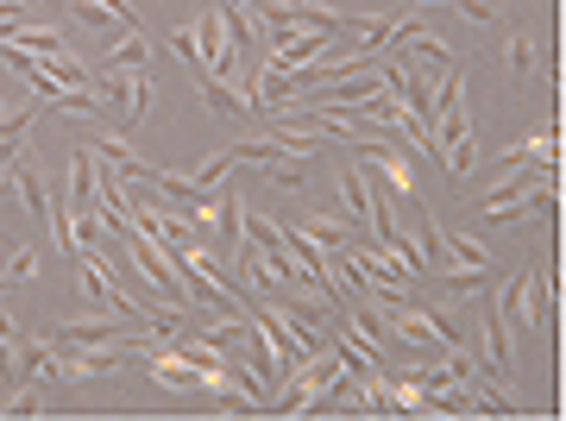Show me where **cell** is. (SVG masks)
<instances>
[{
	"instance_id": "obj_24",
	"label": "cell",
	"mask_w": 566,
	"mask_h": 421,
	"mask_svg": "<svg viewBox=\"0 0 566 421\" xmlns=\"http://www.w3.org/2000/svg\"><path fill=\"white\" fill-rule=\"evenodd\" d=\"M39 277V252H32V245H13V252H7V290H13V283H32Z\"/></svg>"
},
{
	"instance_id": "obj_3",
	"label": "cell",
	"mask_w": 566,
	"mask_h": 421,
	"mask_svg": "<svg viewBox=\"0 0 566 421\" xmlns=\"http://www.w3.org/2000/svg\"><path fill=\"white\" fill-rule=\"evenodd\" d=\"M189 76H196V88H202L208 114H221V120H259V114H264L259 101H245L240 88H227L221 76H208V70H189Z\"/></svg>"
},
{
	"instance_id": "obj_13",
	"label": "cell",
	"mask_w": 566,
	"mask_h": 421,
	"mask_svg": "<svg viewBox=\"0 0 566 421\" xmlns=\"http://www.w3.org/2000/svg\"><path fill=\"white\" fill-rule=\"evenodd\" d=\"M340 32H353V39H359L365 51H385L390 32H397V13H346Z\"/></svg>"
},
{
	"instance_id": "obj_25",
	"label": "cell",
	"mask_w": 566,
	"mask_h": 421,
	"mask_svg": "<svg viewBox=\"0 0 566 421\" xmlns=\"http://www.w3.org/2000/svg\"><path fill=\"white\" fill-rule=\"evenodd\" d=\"M233 164H240V158H233V145H227V151H214V158H208L202 170H196V189L208 196V189H214V182H221L227 170H233Z\"/></svg>"
},
{
	"instance_id": "obj_23",
	"label": "cell",
	"mask_w": 566,
	"mask_h": 421,
	"mask_svg": "<svg viewBox=\"0 0 566 421\" xmlns=\"http://www.w3.org/2000/svg\"><path fill=\"white\" fill-rule=\"evenodd\" d=\"M485 283H491V271H479V264H447V290L453 296H479Z\"/></svg>"
},
{
	"instance_id": "obj_18",
	"label": "cell",
	"mask_w": 566,
	"mask_h": 421,
	"mask_svg": "<svg viewBox=\"0 0 566 421\" xmlns=\"http://www.w3.org/2000/svg\"><path fill=\"white\" fill-rule=\"evenodd\" d=\"M303 233H308L315 245H353V240H359V227L346 221V214H308Z\"/></svg>"
},
{
	"instance_id": "obj_28",
	"label": "cell",
	"mask_w": 566,
	"mask_h": 421,
	"mask_svg": "<svg viewBox=\"0 0 566 421\" xmlns=\"http://www.w3.org/2000/svg\"><path fill=\"white\" fill-rule=\"evenodd\" d=\"M44 402H39V390H32V383H25V390H13V397L0 402V415H39Z\"/></svg>"
},
{
	"instance_id": "obj_26",
	"label": "cell",
	"mask_w": 566,
	"mask_h": 421,
	"mask_svg": "<svg viewBox=\"0 0 566 421\" xmlns=\"http://www.w3.org/2000/svg\"><path fill=\"white\" fill-rule=\"evenodd\" d=\"M510 70H516V76H528V70H535V39H528V32H510Z\"/></svg>"
},
{
	"instance_id": "obj_5",
	"label": "cell",
	"mask_w": 566,
	"mask_h": 421,
	"mask_svg": "<svg viewBox=\"0 0 566 421\" xmlns=\"http://www.w3.org/2000/svg\"><path fill=\"white\" fill-rule=\"evenodd\" d=\"M353 302V334H359L365 346H371V352H385V346H397V334H390V308L385 302H371V296H346Z\"/></svg>"
},
{
	"instance_id": "obj_11",
	"label": "cell",
	"mask_w": 566,
	"mask_h": 421,
	"mask_svg": "<svg viewBox=\"0 0 566 421\" xmlns=\"http://www.w3.org/2000/svg\"><path fill=\"white\" fill-rule=\"evenodd\" d=\"M120 340V322H102V315H76V322L57 327V346H114Z\"/></svg>"
},
{
	"instance_id": "obj_9",
	"label": "cell",
	"mask_w": 566,
	"mask_h": 421,
	"mask_svg": "<svg viewBox=\"0 0 566 421\" xmlns=\"http://www.w3.org/2000/svg\"><path fill=\"white\" fill-rule=\"evenodd\" d=\"M126 352H114V346H82L76 359H57V378L63 383H82V378H102V371H120Z\"/></svg>"
},
{
	"instance_id": "obj_31",
	"label": "cell",
	"mask_w": 566,
	"mask_h": 421,
	"mask_svg": "<svg viewBox=\"0 0 566 421\" xmlns=\"http://www.w3.org/2000/svg\"><path fill=\"white\" fill-rule=\"evenodd\" d=\"M0 340L20 346V327H13V308H7V302H0Z\"/></svg>"
},
{
	"instance_id": "obj_29",
	"label": "cell",
	"mask_w": 566,
	"mask_h": 421,
	"mask_svg": "<svg viewBox=\"0 0 566 421\" xmlns=\"http://www.w3.org/2000/svg\"><path fill=\"white\" fill-rule=\"evenodd\" d=\"M303 170H308V158H277V164H271V182H277V189H296Z\"/></svg>"
},
{
	"instance_id": "obj_15",
	"label": "cell",
	"mask_w": 566,
	"mask_h": 421,
	"mask_svg": "<svg viewBox=\"0 0 566 421\" xmlns=\"http://www.w3.org/2000/svg\"><path fill=\"white\" fill-rule=\"evenodd\" d=\"M13 196L25 201V214H32V221H51V196H44V182H39V170H32V164H13Z\"/></svg>"
},
{
	"instance_id": "obj_1",
	"label": "cell",
	"mask_w": 566,
	"mask_h": 421,
	"mask_svg": "<svg viewBox=\"0 0 566 421\" xmlns=\"http://www.w3.org/2000/svg\"><path fill=\"white\" fill-rule=\"evenodd\" d=\"M434 151H441L447 177H465L479 145H472V120H465V70L447 63L441 82H434Z\"/></svg>"
},
{
	"instance_id": "obj_14",
	"label": "cell",
	"mask_w": 566,
	"mask_h": 421,
	"mask_svg": "<svg viewBox=\"0 0 566 421\" xmlns=\"http://www.w3.org/2000/svg\"><path fill=\"white\" fill-rule=\"evenodd\" d=\"M0 44H20V51H25L32 63H51V57L63 51V39L51 32V25H13V32H7Z\"/></svg>"
},
{
	"instance_id": "obj_10",
	"label": "cell",
	"mask_w": 566,
	"mask_h": 421,
	"mask_svg": "<svg viewBox=\"0 0 566 421\" xmlns=\"http://www.w3.org/2000/svg\"><path fill=\"white\" fill-rule=\"evenodd\" d=\"M283 20L296 25V32H340L346 25V13H334V7H322V0H283Z\"/></svg>"
},
{
	"instance_id": "obj_33",
	"label": "cell",
	"mask_w": 566,
	"mask_h": 421,
	"mask_svg": "<svg viewBox=\"0 0 566 421\" xmlns=\"http://www.w3.org/2000/svg\"><path fill=\"white\" fill-rule=\"evenodd\" d=\"M0 383H7V378H0Z\"/></svg>"
},
{
	"instance_id": "obj_20",
	"label": "cell",
	"mask_w": 566,
	"mask_h": 421,
	"mask_svg": "<svg viewBox=\"0 0 566 421\" xmlns=\"http://www.w3.org/2000/svg\"><path fill=\"white\" fill-rule=\"evenodd\" d=\"M516 158H535V170H547V177H554V170H560V133H554V126H547V133H535L528 145H516Z\"/></svg>"
},
{
	"instance_id": "obj_32",
	"label": "cell",
	"mask_w": 566,
	"mask_h": 421,
	"mask_svg": "<svg viewBox=\"0 0 566 421\" xmlns=\"http://www.w3.org/2000/svg\"><path fill=\"white\" fill-rule=\"evenodd\" d=\"M409 7H453V0H409Z\"/></svg>"
},
{
	"instance_id": "obj_2",
	"label": "cell",
	"mask_w": 566,
	"mask_h": 421,
	"mask_svg": "<svg viewBox=\"0 0 566 421\" xmlns=\"http://www.w3.org/2000/svg\"><path fill=\"white\" fill-rule=\"evenodd\" d=\"M510 315H516V322H523L535 340L554 327V283H547V271H528V277H523V296H516V308H510Z\"/></svg>"
},
{
	"instance_id": "obj_22",
	"label": "cell",
	"mask_w": 566,
	"mask_h": 421,
	"mask_svg": "<svg viewBox=\"0 0 566 421\" xmlns=\"http://www.w3.org/2000/svg\"><path fill=\"white\" fill-rule=\"evenodd\" d=\"M145 63H151V44H145L139 32H126V39L114 44V63H107V70H145Z\"/></svg>"
},
{
	"instance_id": "obj_27",
	"label": "cell",
	"mask_w": 566,
	"mask_h": 421,
	"mask_svg": "<svg viewBox=\"0 0 566 421\" xmlns=\"http://www.w3.org/2000/svg\"><path fill=\"white\" fill-rule=\"evenodd\" d=\"M170 51H177L189 70H202V44H196V25H177V32H170Z\"/></svg>"
},
{
	"instance_id": "obj_8",
	"label": "cell",
	"mask_w": 566,
	"mask_h": 421,
	"mask_svg": "<svg viewBox=\"0 0 566 421\" xmlns=\"http://www.w3.org/2000/svg\"><path fill=\"white\" fill-rule=\"evenodd\" d=\"M196 44H202V70H208V76H221V70H227V51H233V44H227L221 0H214V7H208L202 20H196Z\"/></svg>"
},
{
	"instance_id": "obj_16",
	"label": "cell",
	"mask_w": 566,
	"mask_h": 421,
	"mask_svg": "<svg viewBox=\"0 0 566 421\" xmlns=\"http://www.w3.org/2000/svg\"><path fill=\"white\" fill-rule=\"evenodd\" d=\"M516 201H523V221H554V214H560V189H554V177H535Z\"/></svg>"
},
{
	"instance_id": "obj_7",
	"label": "cell",
	"mask_w": 566,
	"mask_h": 421,
	"mask_svg": "<svg viewBox=\"0 0 566 421\" xmlns=\"http://www.w3.org/2000/svg\"><path fill=\"white\" fill-rule=\"evenodd\" d=\"M327 57V32H290L283 44H271V70H308V63Z\"/></svg>"
},
{
	"instance_id": "obj_21",
	"label": "cell",
	"mask_w": 566,
	"mask_h": 421,
	"mask_svg": "<svg viewBox=\"0 0 566 421\" xmlns=\"http://www.w3.org/2000/svg\"><path fill=\"white\" fill-rule=\"evenodd\" d=\"M447 264H479V271H491V252L479 240H465V233H447ZM441 264V271H447Z\"/></svg>"
},
{
	"instance_id": "obj_4",
	"label": "cell",
	"mask_w": 566,
	"mask_h": 421,
	"mask_svg": "<svg viewBox=\"0 0 566 421\" xmlns=\"http://www.w3.org/2000/svg\"><path fill=\"white\" fill-rule=\"evenodd\" d=\"M240 221H245V196L240 189H221V196H214V252H221V264L245 245Z\"/></svg>"
},
{
	"instance_id": "obj_12",
	"label": "cell",
	"mask_w": 566,
	"mask_h": 421,
	"mask_svg": "<svg viewBox=\"0 0 566 421\" xmlns=\"http://www.w3.org/2000/svg\"><path fill=\"white\" fill-rule=\"evenodd\" d=\"M409 208H416V233H409V240H416V259H422V271H428V264H447V233L434 227V214H428L422 201H409Z\"/></svg>"
},
{
	"instance_id": "obj_30",
	"label": "cell",
	"mask_w": 566,
	"mask_h": 421,
	"mask_svg": "<svg viewBox=\"0 0 566 421\" xmlns=\"http://www.w3.org/2000/svg\"><path fill=\"white\" fill-rule=\"evenodd\" d=\"M409 51H422L428 63H453V51H447V44L434 39V32H416V39H409Z\"/></svg>"
},
{
	"instance_id": "obj_17",
	"label": "cell",
	"mask_w": 566,
	"mask_h": 421,
	"mask_svg": "<svg viewBox=\"0 0 566 421\" xmlns=\"http://www.w3.org/2000/svg\"><path fill=\"white\" fill-rule=\"evenodd\" d=\"M371 164H378V170L390 177V189H397V196L416 201V164H409L403 151H385V145H371Z\"/></svg>"
},
{
	"instance_id": "obj_6",
	"label": "cell",
	"mask_w": 566,
	"mask_h": 421,
	"mask_svg": "<svg viewBox=\"0 0 566 421\" xmlns=\"http://www.w3.org/2000/svg\"><path fill=\"white\" fill-rule=\"evenodd\" d=\"M479 359H485L491 378L510 383V334H504V308H497V302H491L485 322H479Z\"/></svg>"
},
{
	"instance_id": "obj_19",
	"label": "cell",
	"mask_w": 566,
	"mask_h": 421,
	"mask_svg": "<svg viewBox=\"0 0 566 421\" xmlns=\"http://www.w3.org/2000/svg\"><path fill=\"white\" fill-rule=\"evenodd\" d=\"M13 352H20L13 365H20L25 378H57V352H51V340H20Z\"/></svg>"
}]
</instances>
